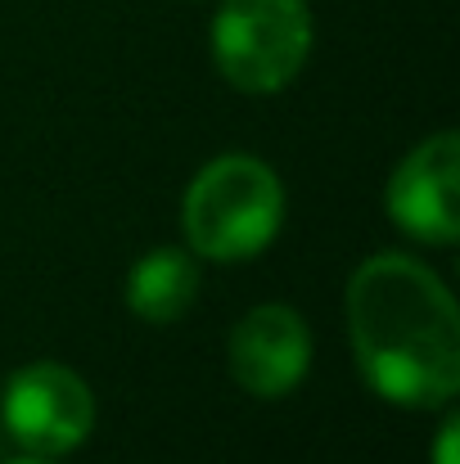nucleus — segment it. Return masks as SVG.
Returning a JSON list of instances; mask_svg holds the SVG:
<instances>
[{
	"label": "nucleus",
	"mask_w": 460,
	"mask_h": 464,
	"mask_svg": "<svg viewBox=\"0 0 460 464\" xmlns=\"http://www.w3.org/2000/svg\"><path fill=\"white\" fill-rule=\"evenodd\" d=\"M5 464H54L50 456H18V460H5Z\"/></svg>",
	"instance_id": "9"
},
{
	"label": "nucleus",
	"mask_w": 460,
	"mask_h": 464,
	"mask_svg": "<svg viewBox=\"0 0 460 464\" xmlns=\"http://www.w3.org/2000/svg\"><path fill=\"white\" fill-rule=\"evenodd\" d=\"M311 50V14L303 0H221L212 18V59L244 95L289 86Z\"/></svg>",
	"instance_id": "3"
},
{
	"label": "nucleus",
	"mask_w": 460,
	"mask_h": 464,
	"mask_svg": "<svg viewBox=\"0 0 460 464\" xmlns=\"http://www.w3.org/2000/svg\"><path fill=\"white\" fill-rule=\"evenodd\" d=\"M456 447H460V424L456 415H447L443 429H438V442H434V464H456Z\"/></svg>",
	"instance_id": "8"
},
{
	"label": "nucleus",
	"mask_w": 460,
	"mask_h": 464,
	"mask_svg": "<svg viewBox=\"0 0 460 464\" xmlns=\"http://www.w3.org/2000/svg\"><path fill=\"white\" fill-rule=\"evenodd\" d=\"M347 338L366 388L406 411L460 392V315L452 289L406 253H375L347 280Z\"/></svg>",
	"instance_id": "1"
},
{
	"label": "nucleus",
	"mask_w": 460,
	"mask_h": 464,
	"mask_svg": "<svg viewBox=\"0 0 460 464\" xmlns=\"http://www.w3.org/2000/svg\"><path fill=\"white\" fill-rule=\"evenodd\" d=\"M456 167H460V136L438 131L425 145L397 162L384 189V208L393 226L420 244L452 248L460 239V208H456Z\"/></svg>",
	"instance_id": "5"
},
{
	"label": "nucleus",
	"mask_w": 460,
	"mask_h": 464,
	"mask_svg": "<svg viewBox=\"0 0 460 464\" xmlns=\"http://www.w3.org/2000/svg\"><path fill=\"white\" fill-rule=\"evenodd\" d=\"M185 239L212 262L258 257L285 226V185L253 154L212 158L181 203Z\"/></svg>",
	"instance_id": "2"
},
{
	"label": "nucleus",
	"mask_w": 460,
	"mask_h": 464,
	"mask_svg": "<svg viewBox=\"0 0 460 464\" xmlns=\"http://www.w3.org/2000/svg\"><path fill=\"white\" fill-rule=\"evenodd\" d=\"M199 298V262L185 248H150L127 271V307L150 324H171Z\"/></svg>",
	"instance_id": "7"
},
{
	"label": "nucleus",
	"mask_w": 460,
	"mask_h": 464,
	"mask_svg": "<svg viewBox=\"0 0 460 464\" xmlns=\"http://www.w3.org/2000/svg\"><path fill=\"white\" fill-rule=\"evenodd\" d=\"M311 334L285 303H262L230 329V374L253 397H285L307 379Z\"/></svg>",
	"instance_id": "6"
},
{
	"label": "nucleus",
	"mask_w": 460,
	"mask_h": 464,
	"mask_svg": "<svg viewBox=\"0 0 460 464\" xmlns=\"http://www.w3.org/2000/svg\"><path fill=\"white\" fill-rule=\"evenodd\" d=\"M0 420L9 438L27 456H68L77 451L95 429V392L91 383L59 365V361H32L9 374L0 392Z\"/></svg>",
	"instance_id": "4"
}]
</instances>
